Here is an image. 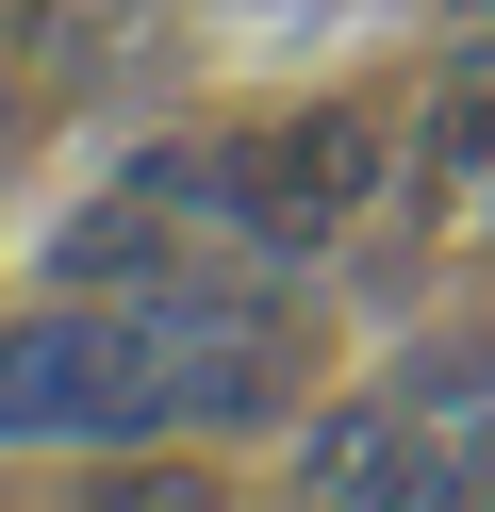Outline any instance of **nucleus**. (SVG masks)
<instances>
[{"instance_id": "f257e3e1", "label": "nucleus", "mask_w": 495, "mask_h": 512, "mask_svg": "<svg viewBox=\"0 0 495 512\" xmlns=\"http://www.w3.org/2000/svg\"><path fill=\"white\" fill-rule=\"evenodd\" d=\"M182 413H165V331L149 298H33L0 314V446H165Z\"/></svg>"}, {"instance_id": "20e7f679", "label": "nucleus", "mask_w": 495, "mask_h": 512, "mask_svg": "<svg viewBox=\"0 0 495 512\" xmlns=\"http://www.w3.org/2000/svg\"><path fill=\"white\" fill-rule=\"evenodd\" d=\"M264 149H281V199H314L330 232H363V215L396 199V116L380 100H314V116H281Z\"/></svg>"}, {"instance_id": "f03ea898", "label": "nucleus", "mask_w": 495, "mask_h": 512, "mask_svg": "<svg viewBox=\"0 0 495 512\" xmlns=\"http://www.w3.org/2000/svg\"><path fill=\"white\" fill-rule=\"evenodd\" d=\"M149 331H165V413H182L198 446L297 430V397H314V314H297L248 248H231V265H182L149 298Z\"/></svg>"}, {"instance_id": "39448f33", "label": "nucleus", "mask_w": 495, "mask_h": 512, "mask_svg": "<svg viewBox=\"0 0 495 512\" xmlns=\"http://www.w3.org/2000/svg\"><path fill=\"white\" fill-rule=\"evenodd\" d=\"M281 479H297V496H413V479H429V397H413V380H396V397H330Z\"/></svg>"}, {"instance_id": "0eeeda50", "label": "nucleus", "mask_w": 495, "mask_h": 512, "mask_svg": "<svg viewBox=\"0 0 495 512\" xmlns=\"http://www.w3.org/2000/svg\"><path fill=\"white\" fill-rule=\"evenodd\" d=\"M83 496H116V512H198V496H231V479H215V463H149V446H99Z\"/></svg>"}, {"instance_id": "6e6552de", "label": "nucleus", "mask_w": 495, "mask_h": 512, "mask_svg": "<svg viewBox=\"0 0 495 512\" xmlns=\"http://www.w3.org/2000/svg\"><path fill=\"white\" fill-rule=\"evenodd\" d=\"M17 133H50V100H33V67H17V34H0V149Z\"/></svg>"}, {"instance_id": "423d86ee", "label": "nucleus", "mask_w": 495, "mask_h": 512, "mask_svg": "<svg viewBox=\"0 0 495 512\" xmlns=\"http://www.w3.org/2000/svg\"><path fill=\"white\" fill-rule=\"evenodd\" d=\"M0 34H17V67H33V100H99V67H116V17H83V0H0Z\"/></svg>"}, {"instance_id": "7ed1b4c3", "label": "nucleus", "mask_w": 495, "mask_h": 512, "mask_svg": "<svg viewBox=\"0 0 495 512\" xmlns=\"http://www.w3.org/2000/svg\"><path fill=\"white\" fill-rule=\"evenodd\" d=\"M182 232H198V215H182V199H149V182L116 166V199H83V215L50 232V281H66V298H165V281L198 265Z\"/></svg>"}]
</instances>
